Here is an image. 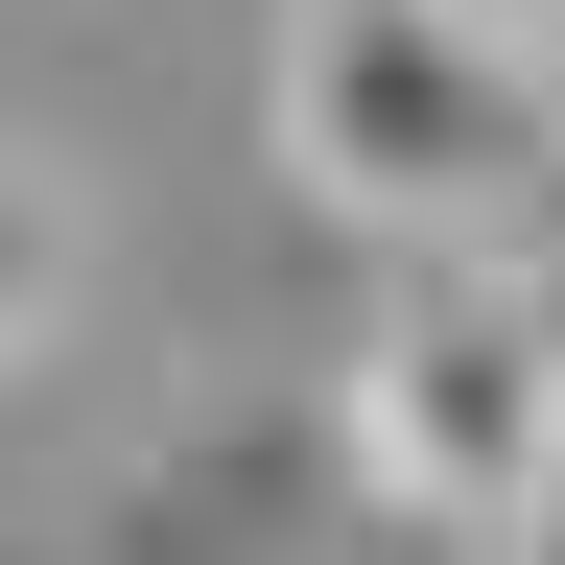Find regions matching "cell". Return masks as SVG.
<instances>
[{
  "instance_id": "2",
  "label": "cell",
  "mask_w": 565,
  "mask_h": 565,
  "mask_svg": "<svg viewBox=\"0 0 565 565\" xmlns=\"http://www.w3.org/2000/svg\"><path fill=\"white\" fill-rule=\"evenodd\" d=\"M542 401H565V259L448 236L377 330H353V377L307 424H330V494H377V519H424V542H519Z\"/></svg>"
},
{
  "instance_id": "1",
  "label": "cell",
  "mask_w": 565,
  "mask_h": 565,
  "mask_svg": "<svg viewBox=\"0 0 565 565\" xmlns=\"http://www.w3.org/2000/svg\"><path fill=\"white\" fill-rule=\"evenodd\" d=\"M282 166H307V212H353V236H519V212L565 189V71L494 47L471 0H282Z\"/></svg>"
},
{
  "instance_id": "6",
  "label": "cell",
  "mask_w": 565,
  "mask_h": 565,
  "mask_svg": "<svg viewBox=\"0 0 565 565\" xmlns=\"http://www.w3.org/2000/svg\"><path fill=\"white\" fill-rule=\"evenodd\" d=\"M471 24H494V47H542V71H565V0H471Z\"/></svg>"
},
{
  "instance_id": "4",
  "label": "cell",
  "mask_w": 565,
  "mask_h": 565,
  "mask_svg": "<svg viewBox=\"0 0 565 565\" xmlns=\"http://www.w3.org/2000/svg\"><path fill=\"white\" fill-rule=\"evenodd\" d=\"M71 307V189L47 166H0V377H24V330Z\"/></svg>"
},
{
  "instance_id": "3",
  "label": "cell",
  "mask_w": 565,
  "mask_h": 565,
  "mask_svg": "<svg viewBox=\"0 0 565 565\" xmlns=\"http://www.w3.org/2000/svg\"><path fill=\"white\" fill-rule=\"evenodd\" d=\"M330 494V424H282V401H212V424H166L141 448V494H118V565H282V519Z\"/></svg>"
},
{
  "instance_id": "5",
  "label": "cell",
  "mask_w": 565,
  "mask_h": 565,
  "mask_svg": "<svg viewBox=\"0 0 565 565\" xmlns=\"http://www.w3.org/2000/svg\"><path fill=\"white\" fill-rule=\"evenodd\" d=\"M494 565H565V401H542V494H519V542Z\"/></svg>"
}]
</instances>
